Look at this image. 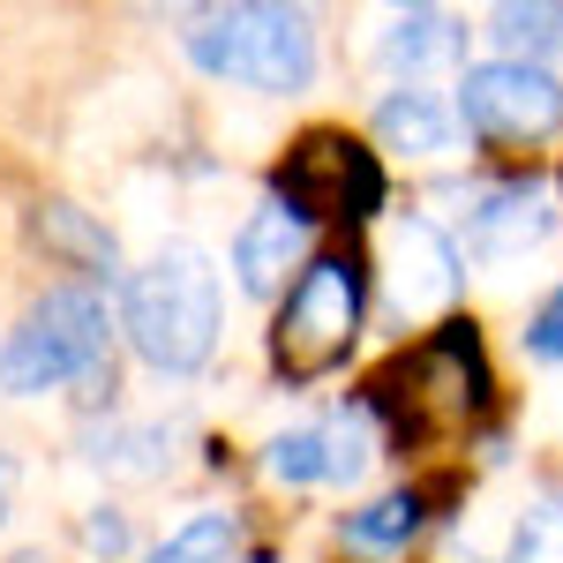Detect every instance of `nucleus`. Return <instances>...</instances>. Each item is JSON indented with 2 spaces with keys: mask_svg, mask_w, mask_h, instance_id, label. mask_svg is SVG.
Instances as JSON below:
<instances>
[{
  "mask_svg": "<svg viewBox=\"0 0 563 563\" xmlns=\"http://www.w3.org/2000/svg\"><path fill=\"white\" fill-rule=\"evenodd\" d=\"M526 353H533V361H563V286L533 308V323H526Z\"/></svg>",
  "mask_w": 563,
  "mask_h": 563,
  "instance_id": "nucleus-21",
  "label": "nucleus"
},
{
  "mask_svg": "<svg viewBox=\"0 0 563 563\" xmlns=\"http://www.w3.org/2000/svg\"><path fill=\"white\" fill-rule=\"evenodd\" d=\"M488 38L504 45V60L549 68L563 53V8H496V15H488Z\"/></svg>",
  "mask_w": 563,
  "mask_h": 563,
  "instance_id": "nucleus-15",
  "label": "nucleus"
},
{
  "mask_svg": "<svg viewBox=\"0 0 563 563\" xmlns=\"http://www.w3.org/2000/svg\"><path fill=\"white\" fill-rule=\"evenodd\" d=\"M180 45L203 76L271 90V98H294L316 76V31L301 8H256V0L249 8H196Z\"/></svg>",
  "mask_w": 563,
  "mask_h": 563,
  "instance_id": "nucleus-5",
  "label": "nucleus"
},
{
  "mask_svg": "<svg viewBox=\"0 0 563 563\" xmlns=\"http://www.w3.org/2000/svg\"><path fill=\"white\" fill-rule=\"evenodd\" d=\"M0 519H8V459H0Z\"/></svg>",
  "mask_w": 563,
  "mask_h": 563,
  "instance_id": "nucleus-23",
  "label": "nucleus"
},
{
  "mask_svg": "<svg viewBox=\"0 0 563 563\" xmlns=\"http://www.w3.org/2000/svg\"><path fill=\"white\" fill-rule=\"evenodd\" d=\"M256 563H271V556H256Z\"/></svg>",
  "mask_w": 563,
  "mask_h": 563,
  "instance_id": "nucleus-24",
  "label": "nucleus"
},
{
  "mask_svg": "<svg viewBox=\"0 0 563 563\" xmlns=\"http://www.w3.org/2000/svg\"><path fill=\"white\" fill-rule=\"evenodd\" d=\"M384 60L398 76L451 68V60H466V31H459L443 8H406V15H390V31H384Z\"/></svg>",
  "mask_w": 563,
  "mask_h": 563,
  "instance_id": "nucleus-11",
  "label": "nucleus"
},
{
  "mask_svg": "<svg viewBox=\"0 0 563 563\" xmlns=\"http://www.w3.org/2000/svg\"><path fill=\"white\" fill-rule=\"evenodd\" d=\"M331 435V481H361L368 474V443H376V413L368 406H353V413H339V429H323Z\"/></svg>",
  "mask_w": 563,
  "mask_h": 563,
  "instance_id": "nucleus-19",
  "label": "nucleus"
},
{
  "mask_svg": "<svg viewBox=\"0 0 563 563\" xmlns=\"http://www.w3.org/2000/svg\"><path fill=\"white\" fill-rule=\"evenodd\" d=\"M511 563H563V504H526L511 533Z\"/></svg>",
  "mask_w": 563,
  "mask_h": 563,
  "instance_id": "nucleus-20",
  "label": "nucleus"
},
{
  "mask_svg": "<svg viewBox=\"0 0 563 563\" xmlns=\"http://www.w3.org/2000/svg\"><path fill=\"white\" fill-rule=\"evenodd\" d=\"M488 353H481V323L474 316H451L435 323L413 353H398L376 368V384L361 390V406L376 413V429L390 443H429L443 429H466L488 413Z\"/></svg>",
  "mask_w": 563,
  "mask_h": 563,
  "instance_id": "nucleus-1",
  "label": "nucleus"
},
{
  "mask_svg": "<svg viewBox=\"0 0 563 563\" xmlns=\"http://www.w3.org/2000/svg\"><path fill=\"white\" fill-rule=\"evenodd\" d=\"M541 233H549V203H541L533 180H504V188H488L474 211H466V249L481 263L526 256V249H541Z\"/></svg>",
  "mask_w": 563,
  "mask_h": 563,
  "instance_id": "nucleus-10",
  "label": "nucleus"
},
{
  "mask_svg": "<svg viewBox=\"0 0 563 563\" xmlns=\"http://www.w3.org/2000/svg\"><path fill=\"white\" fill-rule=\"evenodd\" d=\"M38 241L60 263H76V271H113V233L90 225L76 203H45V211H38Z\"/></svg>",
  "mask_w": 563,
  "mask_h": 563,
  "instance_id": "nucleus-16",
  "label": "nucleus"
},
{
  "mask_svg": "<svg viewBox=\"0 0 563 563\" xmlns=\"http://www.w3.org/2000/svg\"><path fill=\"white\" fill-rule=\"evenodd\" d=\"M459 286H466V263L451 249V233H435L429 218H398L384 233V308L398 323H421L435 308H451Z\"/></svg>",
  "mask_w": 563,
  "mask_h": 563,
  "instance_id": "nucleus-8",
  "label": "nucleus"
},
{
  "mask_svg": "<svg viewBox=\"0 0 563 563\" xmlns=\"http://www.w3.org/2000/svg\"><path fill=\"white\" fill-rule=\"evenodd\" d=\"M106 346H113L106 294L68 278V286L38 294L23 308V323L0 339V390L8 398H38V390H60V384H98Z\"/></svg>",
  "mask_w": 563,
  "mask_h": 563,
  "instance_id": "nucleus-3",
  "label": "nucleus"
},
{
  "mask_svg": "<svg viewBox=\"0 0 563 563\" xmlns=\"http://www.w3.org/2000/svg\"><path fill=\"white\" fill-rule=\"evenodd\" d=\"M233 549H241V519L233 511H196L180 533H166L151 549V563H233Z\"/></svg>",
  "mask_w": 563,
  "mask_h": 563,
  "instance_id": "nucleus-17",
  "label": "nucleus"
},
{
  "mask_svg": "<svg viewBox=\"0 0 563 563\" xmlns=\"http://www.w3.org/2000/svg\"><path fill=\"white\" fill-rule=\"evenodd\" d=\"M376 135H384V151L435 158V151H451V113L435 106L429 90H390L384 106H376Z\"/></svg>",
  "mask_w": 563,
  "mask_h": 563,
  "instance_id": "nucleus-12",
  "label": "nucleus"
},
{
  "mask_svg": "<svg viewBox=\"0 0 563 563\" xmlns=\"http://www.w3.org/2000/svg\"><path fill=\"white\" fill-rule=\"evenodd\" d=\"M278 203H294V211L316 225V218H361L384 211V166H376V151L346 129H308L294 151H286V166H278Z\"/></svg>",
  "mask_w": 563,
  "mask_h": 563,
  "instance_id": "nucleus-6",
  "label": "nucleus"
},
{
  "mask_svg": "<svg viewBox=\"0 0 563 563\" xmlns=\"http://www.w3.org/2000/svg\"><path fill=\"white\" fill-rule=\"evenodd\" d=\"M459 121L488 151H526L563 129V84L526 60H481L459 76Z\"/></svg>",
  "mask_w": 563,
  "mask_h": 563,
  "instance_id": "nucleus-7",
  "label": "nucleus"
},
{
  "mask_svg": "<svg viewBox=\"0 0 563 563\" xmlns=\"http://www.w3.org/2000/svg\"><path fill=\"white\" fill-rule=\"evenodd\" d=\"M84 549H90V556H121V549H129V519L98 504V511L84 519Z\"/></svg>",
  "mask_w": 563,
  "mask_h": 563,
  "instance_id": "nucleus-22",
  "label": "nucleus"
},
{
  "mask_svg": "<svg viewBox=\"0 0 563 563\" xmlns=\"http://www.w3.org/2000/svg\"><path fill=\"white\" fill-rule=\"evenodd\" d=\"M361 308H368V271L346 249L308 256V271L286 286V301L271 316V368L286 384H323L331 368H346L361 339Z\"/></svg>",
  "mask_w": 563,
  "mask_h": 563,
  "instance_id": "nucleus-4",
  "label": "nucleus"
},
{
  "mask_svg": "<svg viewBox=\"0 0 563 563\" xmlns=\"http://www.w3.org/2000/svg\"><path fill=\"white\" fill-rule=\"evenodd\" d=\"M263 466H271V481H286V488L331 481V435H323V429H286V435H271Z\"/></svg>",
  "mask_w": 563,
  "mask_h": 563,
  "instance_id": "nucleus-18",
  "label": "nucleus"
},
{
  "mask_svg": "<svg viewBox=\"0 0 563 563\" xmlns=\"http://www.w3.org/2000/svg\"><path fill=\"white\" fill-rule=\"evenodd\" d=\"M218 271L203 249H158L121 294V331L158 376H196L218 353Z\"/></svg>",
  "mask_w": 563,
  "mask_h": 563,
  "instance_id": "nucleus-2",
  "label": "nucleus"
},
{
  "mask_svg": "<svg viewBox=\"0 0 563 563\" xmlns=\"http://www.w3.org/2000/svg\"><path fill=\"white\" fill-rule=\"evenodd\" d=\"M413 533H421V496H413V488L376 496V504H361V511L339 519V541H346V549H368V556H398Z\"/></svg>",
  "mask_w": 563,
  "mask_h": 563,
  "instance_id": "nucleus-14",
  "label": "nucleus"
},
{
  "mask_svg": "<svg viewBox=\"0 0 563 563\" xmlns=\"http://www.w3.org/2000/svg\"><path fill=\"white\" fill-rule=\"evenodd\" d=\"M233 271H241V286L249 294H278V278L294 271L301 278L308 271V218L294 211V203H263L241 233H233Z\"/></svg>",
  "mask_w": 563,
  "mask_h": 563,
  "instance_id": "nucleus-9",
  "label": "nucleus"
},
{
  "mask_svg": "<svg viewBox=\"0 0 563 563\" xmlns=\"http://www.w3.org/2000/svg\"><path fill=\"white\" fill-rule=\"evenodd\" d=\"M90 466H106V474H166L174 466V429L166 421H106V429L90 435Z\"/></svg>",
  "mask_w": 563,
  "mask_h": 563,
  "instance_id": "nucleus-13",
  "label": "nucleus"
}]
</instances>
